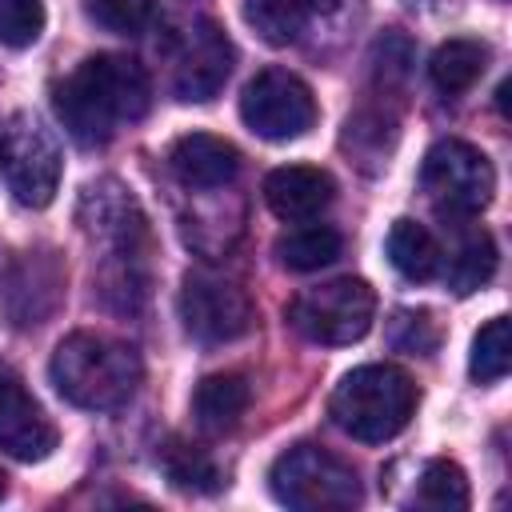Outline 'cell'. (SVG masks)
<instances>
[{"label": "cell", "mask_w": 512, "mask_h": 512, "mask_svg": "<svg viewBox=\"0 0 512 512\" xmlns=\"http://www.w3.org/2000/svg\"><path fill=\"white\" fill-rule=\"evenodd\" d=\"M84 12L92 24H100L104 32H116V36H140L156 12H160V0H84Z\"/></svg>", "instance_id": "obj_25"}, {"label": "cell", "mask_w": 512, "mask_h": 512, "mask_svg": "<svg viewBox=\"0 0 512 512\" xmlns=\"http://www.w3.org/2000/svg\"><path fill=\"white\" fill-rule=\"evenodd\" d=\"M0 176L12 192V200L24 208H48L56 200V188L64 176V156H60L56 132L40 116L16 112L0 128Z\"/></svg>", "instance_id": "obj_6"}, {"label": "cell", "mask_w": 512, "mask_h": 512, "mask_svg": "<svg viewBox=\"0 0 512 512\" xmlns=\"http://www.w3.org/2000/svg\"><path fill=\"white\" fill-rule=\"evenodd\" d=\"M468 476L456 460H428L416 484V504L436 508V512H452V508H468Z\"/></svg>", "instance_id": "obj_23"}, {"label": "cell", "mask_w": 512, "mask_h": 512, "mask_svg": "<svg viewBox=\"0 0 512 512\" xmlns=\"http://www.w3.org/2000/svg\"><path fill=\"white\" fill-rule=\"evenodd\" d=\"M284 316L312 344H356L376 320V292L360 276H340L292 296Z\"/></svg>", "instance_id": "obj_7"}, {"label": "cell", "mask_w": 512, "mask_h": 512, "mask_svg": "<svg viewBox=\"0 0 512 512\" xmlns=\"http://www.w3.org/2000/svg\"><path fill=\"white\" fill-rule=\"evenodd\" d=\"M436 340H440V332H436V324H432L428 312H412V308L392 312V320H388V344L396 352L428 356L436 348Z\"/></svg>", "instance_id": "obj_27"}, {"label": "cell", "mask_w": 512, "mask_h": 512, "mask_svg": "<svg viewBox=\"0 0 512 512\" xmlns=\"http://www.w3.org/2000/svg\"><path fill=\"white\" fill-rule=\"evenodd\" d=\"M344 4L348 0H244V20L264 44L288 48L336 20Z\"/></svg>", "instance_id": "obj_13"}, {"label": "cell", "mask_w": 512, "mask_h": 512, "mask_svg": "<svg viewBox=\"0 0 512 512\" xmlns=\"http://www.w3.org/2000/svg\"><path fill=\"white\" fill-rule=\"evenodd\" d=\"M60 292H64V272L56 264L52 252H28L12 276H8V288H4V308L12 316L16 328H32V324H44V308L36 304V296H44L52 308L60 304Z\"/></svg>", "instance_id": "obj_16"}, {"label": "cell", "mask_w": 512, "mask_h": 512, "mask_svg": "<svg viewBox=\"0 0 512 512\" xmlns=\"http://www.w3.org/2000/svg\"><path fill=\"white\" fill-rule=\"evenodd\" d=\"M80 224L92 244L108 248V264L116 268L112 284L120 292H144L140 260L148 252V220L136 196L116 180H96L80 196Z\"/></svg>", "instance_id": "obj_4"}, {"label": "cell", "mask_w": 512, "mask_h": 512, "mask_svg": "<svg viewBox=\"0 0 512 512\" xmlns=\"http://www.w3.org/2000/svg\"><path fill=\"white\" fill-rule=\"evenodd\" d=\"M56 116L76 144H108L124 124H136L152 108V80L140 60L96 52L80 60L52 92Z\"/></svg>", "instance_id": "obj_1"}, {"label": "cell", "mask_w": 512, "mask_h": 512, "mask_svg": "<svg viewBox=\"0 0 512 512\" xmlns=\"http://www.w3.org/2000/svg\"><path fill=\"white\" fill-rule=\"evenodd\" d=\"M384 252H388V264L404 276V280H432L440 272V244L436 236L420 224V220H396L388 228V240H384Z\"/></svg>", "instance_id": "obj_19"}, {"label": "cell", "mask_w": 512, "mask_h": 512, "mask_svg": "<svg viewBox=\"0 0 512 512\" xmlns=\"http://www.w3.org/2000/svg\"><path fill=\"white\" fill-rule=\"evenodd\" d=\"M160 464H164V476L184 492H216L224 484L216 460L188 440H168L160 452Z\"/></svg>", "instance_id": "obj_22"}, {"label": "cell", "mask_w": 512, "mask_h": 512, "mask_svg": "<svg viewBox=\"0 0 512 512\" xmlns=\"http://www.w3.org/2000/svg\"><path fill=\"white\" fill-rule=\"evenodd\" d=\"M332 196H336L332 176L312 164H284L264 176V204L272 208V216L288 224L316 220L332 204Z\"/></svg>", "instance_id": "obj_14"}, {"label": "cell", "mask_w": 512, "mask_h": 512, "mask_svg": "<svg viewBox=\"0 0 512 512\" xmlns=\"http://www.w3.org/2000/svg\"><path fill=\"white\" fill-rule=\"evenodd\" d=\"M44 32V0H0V44L28 48Z\"/></svg>", "instance_id": "obj_26"}, {"label": "cell", "mask_w": 512, "mask_h": 512, "mask_svg": "<svg viewBox=\"0 0 512 512\" xmlns=\"http://www.w3.org/2000/svg\"><path fill=\"white\" fill-rule=\"evenodd\" d=\"M488 68V48L472 36H452L444 40L432 60H428V80L436 84L440 96H464Z\"/></svg>", "instance_id": "obj_18"}, {"label": "cell", "mask_w": 512, "mask_h": 512, "mask_svg": "<svg viewBox=\"0 0 512 512\" xmlns=\"http://www.w3.org/2000/svg\"><path fill=\"white\" fill-rule=\"evenodd\" d=\"M240 120L260 140H296L316 124L312 88L288 68H264L240 92Z\"/></svg>", "instance_id": "obj_10"}, {"label": "cell", "mask_w": 512, "mask_h": 512, "mask_svg": "<svg viewBox=\"0 0 512 512\" xmlns=\"http://www.w3.org/2000/svg\"><path fill=\"white\" fill-rule=\"evenodd\" d=\"M496 272V244L484 228H468L460 232L452 256H448V288L456 296H472L480 292Z\"/></svg>", "instance_id": "obj_20"}, {"label": "cell", "mask_w": 512, "mask_h": 512, "mask_svg": "<svg viewBox=\"0 0 512 512\" xmlns=\"http://www.w3.org/2000/svg\"><path fill=\"white\" fill-rule=\"evenodd\" d=\"M340 248H344V240L328 224H304L276 240V256L288 272H320L340 256Z\"/></svg>", "instance_id": "obj_21"}, {"label": "cell", "mask_w": 512, "mask_h": 512, "mask_svg": "<svg viewBox=\"0 0 512 512\" xmlns=\"http://www.w3.org/2000/svg\"><path fill=\"white\" fill-rule=\"evenodd\" d=\"M56 448V424L44 416L36 396L8 372H0V452L12 460H44Z\"/></svg>", "instance_id": "obj_12"}, {"label": "cell", "mask_w": 512, "mask_h": 512, "mask_svg": "<svg viewBox=\"0 0 512 512\" xmlns=\"http://www.w3.org/2000/svg\"><path fill=\"white\" fill-rule=\"evenodd\" d=\"M168 168L184 188H224L240 172V148L212 132H188L168 148Z\"/></svg>", "instance_id": "obj_15"}, {"label": "cell", "mask_w": 512, "mask_h": 512, "mask_svg": "<svg viewBox=\"0 0 512 512\" xmlns=\"http://www.w3.org/2000/svg\"><path fill=\"white\" fill-rule=\"evenodd\" d=\"M420 188L432 208L448 220H468L488 208L496 192V172L488 156L468 140H436L420 164Z\"/></svg>", "instance_id": "obj_8"}, {"label": "cell", "mask_w": 512, "mask_h": 512, "mask_svg": "<svg viewBox=\"0 0 512 512\" xmlns=\"http://www.w3.org/2000/svg\"><path fill=\"white\" fill-rule=\"evenodd\" d=\"M268 488L280 504L300 512H348L360 504L356 468L316 444H296L280 452L268 468Z\"/></svg>", "instance_id": "obj_5"}, {"label": "cell", "mask_w": 512, "mask_h": 512, "mask_svg": "<svg viewBox=\"0 0 512 512\" xmlns=\"http://www.w3.org/2000/svg\"><path fill=\"white\" fill-rule=\"evenodd\" d=\"M512 364V344H508V316H492L476 340H472V356H468V372L476 384H496L508 376Z\"/></svg>", "instance_id": "obj_24"}, {"label": "cell", "mask_w": 512, "mask_h": 512, "mask_svg": "<svg viewBox=\"0 0 512 512\" xmlns=\"http://www.w3.org/2000/svg\"><path fill=\"white\" fill-rule=\"evenodd\" d=\"M248 400H252V388L240 372H216V376H204L192 392V420L200 432L208 436H224L240 424V416L248 412Z\"/></svg>", "instance_id": "obj_17"}, {"label": "cell", "mask_w": 512, "mask_h": 512, "mask_svg": "<svg viewBox=\"0 0 512 512\" xmlns=\"http://www.w3.org/2000/svg\"><path fill=\"white\" fill-rule=\"evenodd\" d=\"M4 492H8V484H4V472H0V500H4Z\"/></svg>", "instance_id": "obj_28"}, {"label": "cell", "mask_w": 512, "mask_h": 512, "mask_svg": "<svg viewBox=\"0 0 512 512\" xmlns=\"http://www.w3.org/2000/svg\"><path fill=\"white\" fill-rule=\"evenodd\" d=\"M328 412L352 440L384 444L408 428L416 412V384L396 364H360L336 384Z\"/></svg>", "instance_id": "obj_3"}, {"label": "cell", "mask_w": 512, "mask_h": 512, "mask_svg": "<svg viewBox=\"0 0 512 512\" xmlns=\"http://www.w3.org/2000/svg\"><path fill=\"white\" fill-rule=\"evenodd\" d=\"M232 40L224 36V28L216 20H188L180 32H172L168 40V84L176 92V100L184 104H204L212 100L228 76H232Z\"/></svg>", "instance_id": "obj_9"}, {"label": "cell", "mask_w": 512, "mask_h": 512, "mask_svg": "<svg viewBox=\"0 0 512 512\" xmlns=\"http://www.w3.org/2000/svg\"><path fill=\"white\" fill-rule=\"evenodd\" d=\"M48 376L68 404L88 412H112L136 396L144 380V364L136 348L124 340L100 332H72L56 344Z\"/></svg>", "instance_id": "obj_2"}, {"label": "cell", "mask_w": 512, "mask_h": 512, "mask_svg": "<svg viewBox=\"0 0 512 512\" xmlns=\"http://www.w3.org/2000/svg\"><path fill=\"white\" fill-rule=\"evenodd\" d=\"M180 320H184V332L192 340L228 344L252 328L256 312H252L248 292L236 280L208 272V268H196L180 284Z\"/></svg>", "instance_id": "obj_11"}]
</instances>
